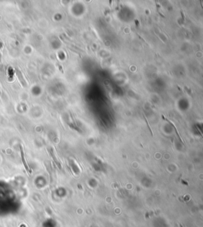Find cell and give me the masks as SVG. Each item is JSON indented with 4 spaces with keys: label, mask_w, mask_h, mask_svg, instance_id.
Masks as SVG:
<instances>
[{
    "label": "cell",
    "mask_w": 203,
    "mask_h": 227,
    "mask_svg": "<svg viewBox=\"0 0 203 227\" xmlns=\"http://www.w3.org/2000/svg\"><path fill=\"white\" fill-rule=\"evenodd\" d=\"M20 149H21V160H22V163H23V164H24V166H25V167L26 171L28 172H30L29 167H28V165H27V163H26V161H25V156H24L23 149H22V147H21V146L20 147Z\"/></svg>",
    "instance_id": "1"
},
{
    "label": "cell",
    "mask_w": 203,
    "mask_h": 227,
    "mask_svg": "<svg viewBox=\"0 0 203 227\" xmlns=\"http://www.w3.org/2000/svg\"><path fill=\"white\" fill-rule=\"evenodd\" d=\"M17 75H18V79L20 80L21 83L22 84L24 87H25V86H26V83H25V79L23 77L22 74H21V72H20V70H18V69H17Z\"/></svg>",
    "instance_id": "2"
},
{
    "label": "cell",
    "mask_w": 203,
    "mask_h": 227,
    "mask_svg": "<svg viewBox=\"0 0 203 227\" xmlns=\"http://www.w3.org/2000/svg\"><path fill=\"white\" fill-rule=\"evenodd\" d=\"M68 125H69V126L70 127H72V128H73V129H77V130L79 131V132H81V130L80 129L76 126H73V124H72V123H68Z\"/></svg>",
    "instance_id": "3"
},
{
    "label": "cell",
    "mask_w": 203,
    "mask_h": 227,
    "mask_svg": "<svg viewBox=\"0 0 203 227\" xmlns=\"http://www.w3.org/2000/svg\"><path fill=\"white\" fill-rule=\"evenodd\" d=\"M144 120H145V122H146V124H147V126H148V127H149V130H150V132H151V133L153 135V133H152V129H151V128H150V126H149V122H148V120H147V118H145V116H144Z\"/></svg>",
    "instance_id": "4"
}]
</instances>
